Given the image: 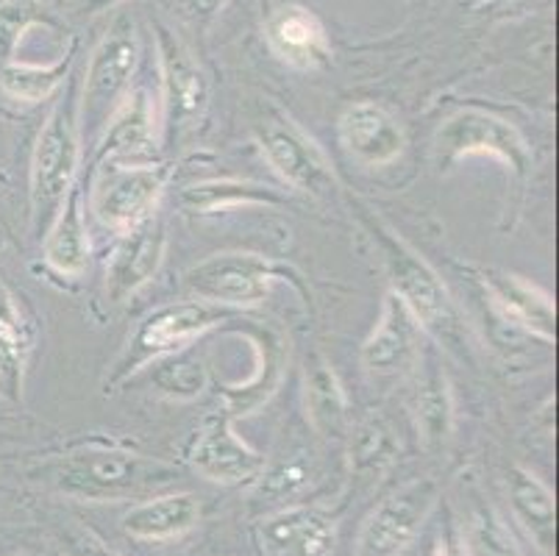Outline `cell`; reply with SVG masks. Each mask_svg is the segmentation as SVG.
<instances>
[{
	"label": "cell",
	"instance_id": "35",
	"mask_svg": "<svg viewBox=\"0 0 559 556\" xmlns=\"http://www.w3.org/2000/svg\"><path fill=\"white\" fill-rule=\"evenodd\" d=\"M223 3H226V0H179L181 17L190 20V23L195 25L210 23V20L221 12Z\"/></svg>",
	"mask_w": 559,
	"mask_h": 556
},
{
	"label": "cell",
	"instance_id": "36",
	"mask_svg": "<svg viewBox=\"0 0 559 556\" xmlns=\"http://www.w3.org/2000/svg\"><path fill=\"white\" fill-rule=\"evenodd\" d=\"M117 3H123V0H86L81 12H84V14H100V12H106V9H115Z\"/></svg>",
	"mask_w": 559,
	"mask_h": 556
},
{
	"label": "cell",
	"instance_id": "21",
	"mask_svg": "<svg viewBox=\"0 0 559 556\" xmlns=\"http://www.w3.org/2000/svg\"><path fill=\"white\" fill-rule=\"evenodd\" d=\"M267 43L273 54L298 70H320L332 61L326 25L304 7H278L267 20Z\"/></svg>",
	"mask_w": 559,
	"mask_h": 556
},
{
	"label": "cell",
	"instance_id": "24",
	"mask_svg": "<svg viewBox=\"0 0 559 556\" xmlns=\"http://www.w3.org/2000/svg\"><path fill=\"white\" fill-rule=\"evenodd\" d=\"M420 365L424 370L412 392V417L426 448H443L454 431V395H451L449 379L437 365L435 348L424 345Z\"/></svg>",
	"mask_w": 559,
	"mask_h": 556
},
{
	"label": "cell",
	"instance_id": "25",
	"mask_svg": "<svg viewBox=\"0 0 559 556\" xmlns=\"http://www.w3.org/2000/svg\"><path fill=\"white\" fill-rule=\"evenodd\" d=\"M507 498L512 518L526 532V537L543 551L554 554L557 548V501L548 484L528 468L512 465L507 471Z\"/></svg>",
	"mask_w": 559,
	"mask_h": 556
},
{
	"label": "cell",
	"instance_id": "20",
	"mask_svg": "<svg viewBox=\"0 0 559 556\" xmlns=\"http://www.w3.org/2000/svg\"><path fill=\"white\" fill-rule=\"evenodd\" d=\"M86 178H79L64 198L62 209L43 234V262L62 279H81L90 268V228L84 214Z\"/></svg>",
	"mask_w": 559,
	"mask_h": 556
},
{
	"label": "cell",
	"instance_id": "7",
	"mask_svg": "<svg viewBox=\"0 0 559 556\" xmlns=\"http://www.w3.org/2000/svg\"><path fill=\"white\" fill-rule=\"evenodd\" d=\"M467 156H492L504 165L518 190L535 170V153L515 122L485 109H460L445 117L435 137V159L440 170H451Z\"/></svg>",
	"mask_w": 559,
	"mask_h": 556
},
{
	"label": "cell",
	"instance_id": "8",
	"mask_svg": "<svg viewBox=\"0 0 559 556\" xmlns=\"http://www.w3.org/2000/svg\"><path fill=\"white\" fill-rule=\"evenodd\" d=\"M84 178L95 217L111 232L123 234L154 217L173 178V165H165V162H104Z\"/></svg>",
	"mask_w": 559,
	"mask_h": 556
},
{
	"label": "cell",
	"instance_id": "18",
	"mask_svg": "<svg viewBox=\"0 0 559 556\" xmlns=\"http://www.w3.org/2000/svg\"><path fill=\"white\" fill-rule=\"evenodd\" d=\"M340 142L359 165L384 167L404 153L406 131L399 117L381 104L357 100L340 117Z\"/></svg>",
	"mask_w": 559,
	"mask_h": 556
},
{
	"label": "cell",
	"instance_id": "33",
	"mask_svg": "<svg viewBox=\"0 0 559 556\" xmlns=\"http://www.w3.org/2000/svg\"><path fill=\"white\" fill-rule=\"evenodd\" d=\"M309 484H312V465L304 459V453H293L271 468L264 465V471L259 473V493L271 501L296 498Z\"/></svg>",
	"mask_w": 559,
	"mask_h": 556
},
{
	"label": "cell",
	"instance_id": "26",
	"mask_svg": "<svg viewBox=\"0 0 559 556\" xmlns=\"http://www.w3.org/2000/svg\"><path fill=\"white\" fill-rule=\"evenodd\" d=\"M201 520V498L192 493H165L134 504L123 514V532L145 543L181 537Z\"/></svg>",
	"mask_w": 559,
	"mask_h": 556
},
{
	"label": "cell",
	"instance_id": "39",
	"mask_svg": "<svg viewBox=\"0 0 559 556\" xmlns=\"http://www.w3.org/2000/svg\"><path fill=\"white\" fill-rule=\"evenodd\" d=\"M0 248H3V237H0Z\"/></svg>",
	"mask_w": 559,
	"mask_h": 556
},
{
	"label": "cell",
	"instance_id": "19",
	"mask_svg": "<svg viewBox=\"0 0 559 556\" xmlns=\"http://www.w3.org/2000/svg\"><path fill=\"white\" fill-rule=\"evenodd\" d=\"M337 540V523L326 512L289 507L259 523L262 556H329Z\"/></svg>",
	"mask_w": 559,
	"mask_h": 556
},
{
	"label": "cell",
	"instance_id": "31",
	"mask_svg": "<svg viewBox=\"0 0 559 556\" xmlns=\"http://www.w3.org/2000/svg\"><path fill=\"white\" fill-rule=\"evenodd\" d=\"M34 25L56 28V20L39 0H0V64L14 61L20 39Z\"/></svg>",
	"mask_w": 559,
	"mask_h": 556
},
{
	"label": "cell",
	"instance_id": "2",
	"mask_svg": "<svg viewBox=\"0 0 559 556\" xmlns=\"http://www.w3.org/2000/svg\"><path fill=\"white\" fill-rule=\"evenodd\" d=\"M34 476L56 493H62L64 498L104 504L154 496L173 478H179V468L148 453L90 442V446L50 457Z\"/></svg>",
	"mask_w": 559,
	"mask_h": 556
},
{
	"label": "cell",
	"instance_id": "32",
	"mask_svg": "<svg viewBox=\"0 0 559 556\" xmlns=\"http://www.w3.org/2000/svg\"><path fill=\"white\" fill-rule=\"evenodd\" d=\"M465 543V556H521L510 529L492 509H479L471 518Z\"/></svg>",
	"mask_w": 559,
	"mask_h": 556
},
{
	"label": "cell",
	"instance_id": "15",
	"mask_svg": "<svg viewBox=\"0 0 559 556\" xmlns=\"http://www.w3.org/2000/svg\"><path fill=\"white\" fill-rule=\"evenodd\" d=\"M167 253V228L159 214L120 234L106 262L104 293L111 306L129 304L159 275Z\"/></svg>",
	"mask_w": 559,
	"mask_h": 556
},
{
	"label": "cell",
	"instance_id": "30",
	"mask_svg": "<svg viewBox=\"0 0 559 556\" xmlns=\"http://www.w3.org/2000/svg\"><path fill=\"white\" fill-rule=\"evenodd\" d=\"M148 370L154 390L159 395L173 398V401H195V398L203 395L206 385H210L206 362L198 354H192L190 348L154 362Z\"/></svg>",
	"mask_w": 559,
	"mask_h": 556
},
{
	"label": "cell",
	"instance_id": "29",
	"mask_svg": "<svg viewBox=\"0 0 559 556\" xmlns=\"http://www.w3.org/2000/svg\"><path fill=\"white\" fill-rule=\"evenodd\" d=\"M73 54L75 48H70L62 59L53 61V64H45V68L43 64H25V61L17 59L9 61V64H0V90L17 104H43L64 86L70 68H73Z\"/></svg>",
	"mask_w": 559,
	"mask_h": 556
},
{
	"label": "cell",
	"instance_id": "5",
	"mask_svg": "<svg viewBox=\"0 0 559 556\" xmlns=\"http://www.w3.org/2000/svg\"><path fill=\"white\" fill-rule=\"evenodd\" d=\"M276 284H289L304 304H312V289L296 264L253 251L212 253L185 273V289L192 298L234 312L264 304Z\"/></svg>",
	"mask_w": 559,
	"mask_h": 556
},
{
	"label": "cell",
	"instance_id": "12",
	"mask_svg": "<svg viewBox=\"0 0 559 556\" xmlns=\"http://www.w3.org/2000/svg\"><path fill=\"white\" fill-rule=\"evenodd\" d=\"M187 462L198 476L226 484V487L253 482L267 465L262 453L237 435L234 417L226 410L215 412L201 423L187 448Z\"/></svg>",
	"mask_w": 559,
	"mask_h": 556
},
{
	"label": "cell",
	"instance_id": "37",
	"mask_svg": "<svg viewBox=\"0 0 559 556\" xmlns=\"http://www.w3.org/2000/svg\"><path fill=\"white\" fill-rule=\"evenodd\" d=\"M424 556H451V551H449V543H445L443 537H437L435 543H431V548L426 551Z\"/></svg>",
	"mask_w": 559,
	"mask_h": 556
},
{
	"label": "cell",
	"instance_id": "17",
	"mask_svg": "<svg viewBox=\"0 0 559 556\" xmlns=\"http://www.w3.org/2000/svg\"><path fill=\"white\" fill-rule=\"evenodd\" d=\"M231 323L234 326H228V331L248 340L253 354H257V370L251 374V379L240 381V385L223 387V410L237 421V417L251 415V412H257L259 406L271 401L276 387L282 385L284 354H287V348H284L282 331H276L273 326L237 318Z\"/></svg>",
	"mask_w": 559,
	"mask_h": 556
},
{
	"label": "cell",
	"instance_id": "28",
	"mask_svg": "<svg viewBox=\"0 0 559 556\" xmlns=\"http://www.w3.org/2000/svg\"><path fill=\"white\" fill-rule=\"evenodd\" d=\"M348 459L350 473L359 482H376L393 468L401 453V442L390 423L379 415H370L348 428Z\"/></svg>",
	"mask_w": 559,
	"mask_h": 556
},
{
	"label": "cell",
	"instance_id": "3",
	"mask_svg": "<svg viewBox=\"0 0 559 556\" xmlns=\"http://www.w3.org/2000/svg\"><path fill=\"white\" fill-rule=\"evenodd\" d=\"M79 79L68 75L64 95L56 100L37 145L32 153V226L37 237L48 232L53 217L62 209L64 198L79 181L81 156V126H79Z\"/></svg>",
	"mask_w": 559,
	"mask_h": 556
},
{
	"label": "cell",
	"instance_id": "27",
	"mask_svg": "<svg viewBox=\"0 0 559 556\" xmlns=\"http://www.w3.org/2000/svg\"><path fill=\"white\" fill-rule=\"evenodd\" d=\"M287 196L271 184L253 178H206V181L187 184L179 192V209L195 217L228 212L237 206H284Z\"/></svg>",
	"mask_w": 559,
	"mask_h": 556
},
{
	"label": "cell",
	"instance_id": "13",
	"mask_svg": "<svg viewBox=\"0 0 559 556\" xmlns=\"http://www.w3.org/2000/svg\"><path fill=\"white\" fill-rule=\"evenodd\" d=\"M162 142L159 111L151 90H131L86 153V165L95 170L104 162H154Z\"/></svg>",
	"mask_w": 559,
	"mask_h": 556
},
{
	"label": "cell",
	"instance_id": "34",
	"mask_svg": "<svg viewBox=\"0 0 559 556\" xmlns=\"http://www.w3.org/2000/svg\"><path fill=\"white\" fill-rule=\"evenodd\" d=\"M64 556H120L111 548L106 540H100L98 534L90 532V529H79V532L68 534L64 540Z\"/></svg>",
	"mask_w": 559,
	"mask_h": 556
},
{
	"label": "cell",
	"instance_id": "38",
	"mask_svg": "<svg viewBox=\"0 0 559 556\" xmlns=\"http://www.w3.org/2000/svg\"><path fill=\"white\" fill-rule=\"evenodd\" d=\"M12 556H32V554H12Z\"/></svg>",
	"mask_w": 559,
	"mask_h": 556
},
{
	"label": "cell",
	"instance_id": "10",
	"mask_svg": "<svg viewBox=\"0 0 559 556\" xmlns=\"http://www.w3.org/2000/svg\"><path fill=\"white\" fill-rule=\"evenodd\" d=\"M257 145L264 162L287 187L312 198H326L337 190V176L323 147L293 122L278 115L257 129Z\"/></svg>",
	"mask_w": 559,
	"mask_h": 556
},
{
	"label": "cell",
	"instance_id": "6",
	"mask_svg": "<svg viewBox=\"0 0 559 556\" xmlns=\"http://www.w3.org/2000/svg\"><path fill=\"white\" fill-rule=\"evenodd\" d=\"M140 54L134 20L129 14H117L86 61L84 84L79 90L81 145H86V153L93 151L109 117L131 92V81L140 68Z\"/></svg>",
	"mask_w": 559,
	"mask_h": 556
},
{
	"label": "cell",
	"instance_id": "14",
	"mask_svg": "<svg viewBox=\"0 0 559 556\" xmlns=\"http://www.w3.org/2000/svg\"><path fill=\"white\" fill-rule=\"evenodd\" d=\"M474 282L479 284L481 300H487L498 318L518 326L543 345L557 343V306H554L551 293L523 275L498 268L476 270Z\"/></svg>",
	"mask_w": 559,
	"mask_h": 556
},
{
	"label": "cell",
	"instance_id": "9",
	"mask_svg": "<svg viewBox=\"0 0 559 556\" xmlns=\"http://www.w3.org/2000/svg\"><path fill=\"white\" fill-rule=\"evenodd\" d=\"M156 61L162 75V145L176 147L190 140L203 122V115L210 109L212 86L185 39L176 37L162 23H156Z\"/></svg>",
	"mask_w": 559,
	"mask_h": 556
},
{
	"label": "cell",
	"instance_id": "1",
	"mask_svg": "<svg viewBox=\"0 0 559 556\" xmlns=\"http://www.w3.org/2000/svg\"><path fill=\"white\" fill-rule=\"evenodd\" d=\"M348 206L379 253L381 268L388 273L390 293L409 309L424 334H429L437 345H443L462 359H471V329L465 312L456 306L440 273L381 221L368 203L348 196Z\"/></svg>",
	"mask_w": 559,
	"mask_h": 556
},
{
	"label": "cell",
	"instance_id": "16",
	"mask_svg": "<svg viewBox=\"0 0 559 556\" xmlns=\"http://www.w3.org/2000/svg\"><path fill=\"white\" fill-rule=\"evenodd\" d=\"M420 351H424V329L412 318L409 309L393 293H388L381 300L379 320L359 351L365 374L373 379H399L418 365Z\"/></svg>",
	"mask_w": 559,
	"mask_h": 556
},
{
	"label": "cell",
	"instance_id": "22",
	"mask_svg": "<svg viewBox=\"0 0 559 556\" xmlns=\"http://www.w3.org/2000/svg\"><path fill=\"white\" fill-rule=\"evenodd\" d=\"M37 345V323L14 289L0 279V395L23 401L25 370Z\"/></svg>",
	"mask_w": 559,
	"mask_h": 556
},
{
	"label": "cell",
	"instance_id": "23",
	"mask_svg": "<svg viewBox=\"0 0 559 556\" xmlns=\"http://www.w3.org/2000/svg\"><path fill=\"white\" fill-rule=\"evenodd\" d=\"M304 406L312 428L326 440H345L350 428V406L337 370L323 354L304 362Z\"/></svg>",
	"mask_w": 559,
	"mask_h": 556
},
{
	"label": "cell",
	"instance_id": "11",
	"mask_svg": "<svg viewBox=\"0 0 559 556\" xmlns=\"http://www.w3.org/2000/svg\"><path fill=\"white\" fill-rule=\"evenodd\" d=\"M437 501H440V484L435 478H412L370 512L359 532L354 556H399L418 537Z\"/></svg>",
	"mask_w": 559,
	"mask_h": 556
},
{
	"label": "cell",
	"instance_id": "4",
	"mask_svg": "<svg viewBox=\"0 0 559 556\" xmlns=\"http://www.w3.org/2000/svg\"><path fill=\"white\" fill-rule=\"evenodd\" d=\"M237 318L234 309H223L215 304L203 300H173V304L156 306L154 312L136 323V329L129 334V343L111 362L109 374L104 379V392H117L126 381L148 370L154 362L165 356L187 351L192 343H198L203 334L212 329H221L223 323H231Z\"/></svg>",
	"mask_w": 559,
	"mask_h": 556
}]
</instances>
